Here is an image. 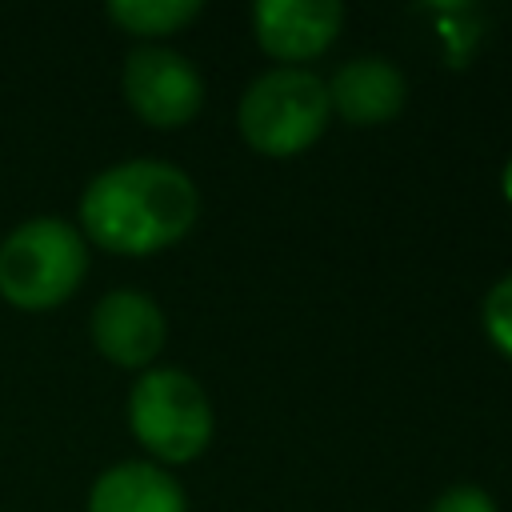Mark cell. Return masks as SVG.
I'll use <instances>...</instances> for the list:
<instances>
[{
	"mask_svg": "<svg viewBox=\"0 0 512 512\" xmlns=\"http://www.w3.org/2000/svg\"><path fill=\"white\" fill-rule=\"evenodd\" d=\"M200 212L188 172L164 160H124L104 168L80 196L84 232L120 256H148L176 244Z\"/></svg>",
	"mask_w": 512,
	"mask_h": 512,
	"instance_id": "obj_1",
	"label": "cell"
},
{
	"mask_svg": "<svg viewBox=\"0 0 512 512\" xmlns=\"http://www.w3.org/2000/svg\"><path fill=\"white\" fill-rule=\"evenodd\" d=\"M88 272L84 240L60 216H36L0 244V296L16 308H52Z\"/></svg>",
	"mask_w": 512,
	"mask_h": 512,
	"instance_id": "obj_2",
	"label": "cell"
},
{
	"mask_svg": "<svg viewBox=\"0 0 512 512\" xmlns=\"http://www.w3.org/2000/svg\"><path fill=\"white\" fill-rule=\"evenodd\" d=\"M328 120V92L308 68H272L244 88L240 132L264 156H292L308 148Z\"/></svg>",
	"mask_w": 512,
	"mask_h": 512,
	"instance_id": "obj_3",
	"label": "cell"
},
{
	"mask_svg": "<svg viewBox=\"0 0 512 512\" xmlns=\"http://www.w3.org/2000/svg\"><path fill=\"white\" fill-rule=\"evenodd\" d=\"M128 424L148 452L180 464L200 456L212 440V404L188 372L152 368L128 396Z\"/></svg>",
	"mask_w": 512,
	"mask_h": 512,
	"instance_id": "obj_4",
	"label": "cell"
},
{
	"mask_svg": "<svg viewBox=\"0 0 512 512\" xmlns=\"http://www.w3.org/2000/svg\"><path fill=\"white\" fill-rule=\"evenodd\" d=\"M124 96L140 120L176 128L200 112L204 80L196 64L172 48H136L124 60Z\"/></svg>",
	"mask_w": 512,
	"mask_h": 512,
	"instance_id": "obj_5",
	"label": "cell"
},
{
	"mask_svg": "<svg viewBox=\"0 0 512 512\" xmlns=\"http://www.w3.org/2000/svg\"><path fill=\"white\" fill-rule=\"evenodd\" d=\"M92 340L112 364L140 368L164 344V312L152 296L136 288H116L92 308Z\"/></svg>",
	"mask_w": 512,
	"mask_h": 512,
	"instance_id": "obj_6",
	"label": "cell"
},
{
	"mask_svg": "<svg viewBox=\"0 0 512 512\" xmlns=\"http://www.w3.org/2000/svg\"><path fill=\"white\" fill-rule=\"evenodd\" d=\"M252 20L264 52L280 60H308L336 40L344 8L336 0H260Z\"/></svg>",
	"mask_w": 512,
	"mask_h": 512,
	"instance_id": "obj_7",
	"label": "cell"
},
{
	"mask_svg": "<svg viewBox=\"0 0 512 512\" xmlns=\"http://www.w3.org/2000/svg\"><path fill=\"white\" fill-rule=\"evenodd\" d=\"M328 108H336L352 124H380L404 104V76L384 56H356L336 68L332 84H324Z\"/></svg>",
	"mask_w": 512,
	"mask_h": 512,
	"instance_id": "obj_8",
	"label": "cell"
},
{
	"mask_svg": "<svg viewBox=\"0 0 512 512\" xmlns=\"http://www.w3.org/2000/svg\"><path fill=\"white\" fill-rule=\"evenodd\" d=\"M88 512H188L184 488L156 464L124 460L92 484Z\"/></svg>",
	"mask_w": 512,
	"mask_h": 512,
	"instance_id": "obj_9",
	"label": "cell"
},
{
	"mask_svg": "<svg viewBox=\"0 0 512 512\" xmlns=\"http://www.w3.org/2000/svg\"><path fill=\"white\" fill-rule=\"evenodd\" d=\"M200 12V0H112L108 16L136 36H164L188 24Z\"/></svg>",
	"mask_w": 512,
	"mask_h": 512,
	"instance_id": "obj_10",
	"label": "cell"
},
{
	"mask_svg": "<svg viewBox=\"0 0 512 512\" xmlns=\"http://www.w3.org/2000/svg\"><path fill=\"white\" fill-rule=\"evenodd\" d=\"M484 328L500 352L512 356V276L496 280L484 296Z\"/></svg>",
	"mask_w": 512,
	"mask_h": 512,
	"instance_id": "obj_11",
	"label": "cell"
},
{
	"mask_svg": "<svg viewBox=\"0 0 512 512\" xmlns=\"http://www.w3.org/2000/svg\"><path fill=\"white\" fill-rule=\"evenodd\" d=\"M432 512H496L492 496L476 484H456L448 492H440V500L432 504Z\"/></svg>",
	"mask_w": 512,
	"mask_h": 512,
	"instance_id": "obj_12",
	"label": "cell"
},
{
	"mask_svg": "<svg viewBox=\"0 0 512 512\" xmlns=\"http://www.w3.org/2000/svg\"><path fill=\"white\" fill-rule=\"evenodd\" d=\"M504 192H508V200H512V160H508V168H504Z\"/></svg>",
	"mask_w": 512,
	"mask_h": 512,
	"instance_id": "obj_13",
	"label": "cell"
}]
</instances>
